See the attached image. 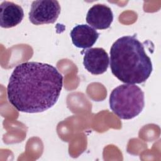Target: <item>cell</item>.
<instances>
[{"mask_svg":"<svg viewBox=\"0 0 161 161\" xmlns=\"http://www.w3.org/2000/svg\"><path fill=\"white\" fill-rule=\"evenodd\" d=\"M108 53L102 48H91L85 51L83 65L85 69L94 75L102 74L109 66Z\"/></svg>","mask_w":161,"mask_h":161,"instance_id":"obj_5","label":"cell"},{"mask_svg":"<svg viewBox=\"0 0 161 161\" xmlns=\"http://www.w3.org/2000/svg\"><path fill=\"white\" fill-rule=\"evenodd\" d=\"M99 35L94 28L84 24L75 26L70 31V37L73 44L78 48L84 49L94 45Z\"/></svg>","mask_w":161,"mask_h":161,"instance_id":"obj_8","label":"cell"},{"mask_svg":"<svg viewBox=\"0 0 161 161\" xmlns=\"http://www.w3.org/2000/svg\"><path fill=\"white\" fill-rule=\"evenodd\" d=\"M144 106V92L135 84L120 85L110 94V108L121 119H130L135 118L142 112Z\"/></svg>","mask_w":161,"mask_h":161,"instance_id":"obj_3","label":"cell"},{"mask_svg":"<svg viewBox=\"0 0 161 161\" xmlns=\"http://www.w3.org/2000/svg\"><path fill=\"white\" fill-rule=\"evenodd\" d=\"M109 61L112 74L125 84L144 82L152 72L151 59L135 35L122 36L113 43Z\"/></svg>","mask_w":161,"mask_h":161,"instance_id":"obj_2","label":"cell"},{"mask_svg":"<svg viewBox=\"0 0 161 161\" xmlns=\"http://www.w3.org/2000/svg\"><path fill=\"white\" fill-rule=\"evenodd\" d=\"M63 76L52 65L26 62L13 70L7 86L9 102L20 112L45 111L57 101Z\"/></svg>","mask_w":161,"mask_h":161,"instance_id":"obj_1","label":"cell"},{"mask_svg":"<svg viewBox=\"0 0 161 161\" xmlns=\"http://www.w3.org/2000/svg\"><path fill=\"white\" fill-rule=\"evenodd\" d=\"M24 17L23 8L11 1H3L0 5V24L4 28H9L19 24Z\"/></svg>","mask_w":161,"mask_h":161,"instance_id":"obj_7","label":"cell"},{"mask_svg":"<svg viewBox=\"0 0 161 161\" xmlns=\"http://www.w3.org/2000/svg\"><path fill=\"white\" fill-rule=\"evenodd\" d=\"M113 20V12L111 8L105 4H94L89 9L86 16L87 23L97 30L109 28Z\"/></svg>","mask_w":161,"mask_h":161,"instance_id":"obj_6","label":"cell"},{"mask_svg":"<svg viewBox=\"0 0 161 161\" xmlns=\"http://www.w3.org/2000/svg\"><path fill=\"white\" fill-rule=\"evenodd\" d=\"M60 13V6L57 1H34L31 5L29 19L35 25L53 23Z\"/></svg>","mask_w":161,"mask_h":161,"instance_id":"obj_4","label":"cell"}]
</instances>
